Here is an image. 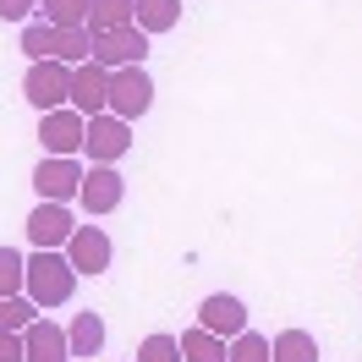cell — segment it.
<instances>
[{"label": "cell", "instance_id": "cell-1", "mask_svg": "<svg viewBox=\"0 0 362 362\" xmlns=\"http://www.w3.org/2000/svg\"><path fill=\"white\" fill-rule=\"evenodd\" d=\"M77 280H83V274L71 269L66 252L33 247V258H28V286H23V291L33 296L39 308H61V302H71V296H77Z\"/></svg>", "mask_w": 362, "mask_h": 362}, {"label": "cell", "instance_id": "cell-2", "mask_svg": "<svg viewBox=\"0 0 362 362\" xmlns=\"http://www.w3.org/2000/svg\"><path fill=\"white\" fill-rule=\"evenodd\" d=\"M23 93L39 115L71 105V66H61V61H33V66L23 71Z\"/></svg>", "mask_w": 362, "mask_h": 362}, {"label": "cell", "instance_id": "cell-3", "mask_svg": "<svg viewBox=\"0 0 362 362\" xmlns=\"http://www.w3.org/2000/svg\"><path fill=\"white\" fill-rule=\"evenodd\" d=\"M83 154L93 165H115V159L132 154V121H121V115H88V132H83Z\"/></svg>", "mask_w": 362, "mask_h": 362}, {"label": "cell", "instance_id": "cell-4", "mask_svg": "<svg viewBox=\"0 0 362 362\" xmlns=\"http://www.w3.org/2000/svg\"><path fill=\"white\" fill-rule=\"evenodd\" d=\"M148 105H154V77L143 66H115L110 71V115L137 121V115H148Z\"/></svg>", "mask_w": 362, "mask_h": 362}, {"label": "cell", "instance_id": "cell-5", "mask_svg": "<svg viewBox=\"0 0 362 362\" xmlns=\"http://www.w3.org/2000/svg\"><path fill=\"white\" fill-rule=\"evenodd\" d=\"M83 132H88V115H77L71 105L39 115V143H45V154H55V159L83 154Z\"/></svg>", "mask_w": 362, "mask_h": 362}, {"label": "cell", "instance_id": "cell-6", "mask_svg": "<svg viewBox=\"0 0 362 362\" xmlns=\"http://www.w3.org/2000/svg\"><path fill=\"white\" fill-rule=\"evenodd\" d=\"M93 61L105 71H115V66H143L148 61V33L143 28H115V33H93Z\"/></svg>", "mask_w": 362, "mask_h": 362}, {"label": "cell", "instance_id": "cell-7", "mask_svg": "<svg viewBox=\"0 0 362 362\" xmlns=\"http://www.w3.org/2000/svg\"><path fill=\"white\" fill-rule=\"evenodd\" d=\"M127 198V176L115 170V165H88L83 170V192H77V204L88 209V214H115Z\"/></svg>", "mask_w": 362, "mask_h": 362}, {"label": "cell", "instance_id": "cell-8", "mask_svg": "<svg viewBox=\"0 0 362 362\" xmlns=\"http://www.w3.org/2000/svg\"><path fill=\"white\" fill-rule=\"evenodd\" d=\"M71 230H77V220L66 214V204H49V198H39V209L28 214V242L45 252H61L71 242Z\"/></svg>", "mask_w": 362, "mask_h": 362}, {"label": "cell", "instance_id": "cell-9", "mask_svg": "<svg viewBox=\"0 0 362 362\" xmlns=\"http://www.w3.org/2000/svg\"><path fill=\"white\" fill-rule=\"evenodd\" d=\"M33 192H39V198H49V204L77 198V192H83V165H77V154H71V159L45 154V165L33 170Z\"/></svg>", "mask_w": 362, "mask_h": 362}, {"label": "cell", "instance_id": "cell-10", "mask_svg": "<svg viewBox=\"0 0 362 362\" xmlns=\"http://www.w3.org/2000/svg\"><path fill=\"white\" fill-rule=\"evenodd\" d=\"M71 110L77 115H105L110 110V71L99 66V61L71 66Z\"/></svg>", "mask_w": 362, "mask_h": 362}, {"label": "cell", "instance_id": "cell-11", "mask_svg": "<svg viewBox=\"0 0 362 362\" xmlns=\"http://www.w3.org/2000/svg\"><path fill=\"white\" fill-rule=\"evenodd\" d=\"M198 324H204L209 335H220V340H236L242 329H247V308H242V296L214 291V296L198 302Z\"/></svg>", "mask_w": 362, "mask_h": 362}, {"label": "cell", "instance_id": "cell-12", "mask_svg": "<svg viewBox=\"0 0 362 362\" xmlns=\"http://www.w3.org/2000/svg\"><path fill=\"white\" fill-rule=\"evenodd\" d=\"M66 258H71V269L77 274H105L110 269V258H115V247H110V236L99 226H77L71 230V242H66Z\"/></svg>", "mask_w": 362, "mask_h": 362}, {"label": "cell", "instance_id": "cell-13", "mask_svg": "<svg viewBox=\"0 0 362 362\" xmlns=\"http://www.w3.org/2000/svg\"><path fill=\"white\" fill-rule=\"evenodd\" d=\"M23 351H28V362H66V357H71V340H66V329H61V324H49V318L39 313V318L23 329Z\"/></svg>", "mask_w": 362, "mask_h": 362}, {"label": "cell", "instance_id": "cell-14", "mask_svg": "<svg viewBox=\"0 0 362 362\" xmlns=\"http://www.w3.org/2000/svg\"><path fill=\"white\" fill-rule=\"evenodd\" d=\"M137 23V0H88V33H115Z\"/></svg>", "mask_w": 362, "mask_h": 362}, {"label": "cell", "instance_id": "cell-15", "mask_svg": "<svg viewBox=\"0 0 362 362\" xmlns=\"http://www.w3.org/2000/svg\"><path fill=\"white\" fill-rule=\"evenodd\" d=\"M181 362H230V346L220 335H209L204 324H192L181 335Z\"/></svg>", "mask_w": 362, "mask_h": 362}, {"label": "cell", "instance_id": "cell-16", "mask_svg": "<svg viewBox=\"0 0 362 362\" xmlns=\"http://www.w3.org/2000/svg\"><path fill=\"white\" fill-rule=\"evenodd\" d=\"M66 340H71V357H99V351H105V318L99 313H77L71 329H66Z\"/></svg>", "mask_w": 362, "mask_h": 362}, {"label": "cell", "instance_id": "cell-17", "mask_svg": "<svg viewBox=\"0 0 362 362\" xmlns=\"http://www.w3.org/2000/svg\"><path fill=\"white\" fill-rule=\"evenodd\" d=\"M181 23V0H137V28L154 39V33H170Z\"/></svg>", "mask_w": 362, "mask_h": 362}, {"label": "cell", "instance_id": "cell-18", "mask_svg": "<svg viewBox=\"0 0 362 362\" xmlns=\"http://www.w3.org/2000/svg\"><path fill=\"white\" fill-rule=\"evenodd\" d=\"M269 351H274V362H318V340L308 329H280L269 340Z\"/></svg>", "mask_w": 362, "mask_h": 362}, {"label": "cell", "instance_id": "cell-19", "mask_svg": "<svg viewBox=\"0 0 362 362\" xmlns=\"http://www.w3.org/2000/svg\"><path fill=\"white\" fill-rule=\"evenodd\" d=\"M55 61H61V66L93 61V33L88 28H55Z\"/></svg>", "mask_w": 362, "mask_h": 362}, {"label": "cell", "instance_id": "cell-20", "mask_svg": "<svg viewBox=\"0 0 362 362\" xmlns=\"http://www.w3.org/2000/svg\"><path fill=\"white\" fill-rule=\"evenodd\" d=\"M39 313H45V308H39L33 296H0V329H11V335H23Z\"/></svg>", "mask_w": 362, "mask_h": 362}, {"label": "cell", "instance_id": "cell-21", "mask_svg": "<svg viewBox=\"0 0 362 362\" xmlns=\"http://www.w3.org/2000/svg\"><path fill=\"white\" fill-rule=\"evenodd\" d=\"M49 28H83L88 23V0H39Z\"/></svg>", "mask_w": 362, "mask_h": 362}, {"label": "cell", "instance_id": "cell-22", "mask_svg": "<svg viewBox=\"0 0 362 362\" xmlns=\"http://www.w3.org/2000/svg\"><path fill=\"white\" fill-rule=\"evenodd\" d=\"M230 362H274L269 335H258V329H242V335L230 340Z\"/></svg>", "mask_w": 362, "mask_h": 362}, {"label": "cell", "instance_id": "cell-23", "mask_svg": "<svg viewBox=\"0 0 362 362\" xmlns=\"http://www.w3.org/2000/svg\"><path fill=\"white\" fill-rule=\"evenodd\" d=\"M28 286V258L11 247H0V296H17Z\"/></svg>", "mask_w": 362, "mask_h": 362}, {"label": "cell", "instance_id": "cell-24", "mask_svg": "<svg viewBox=\"0 0 362 362\" xmlns=\"http://www.w3.org/2000/svg\"><path fill=\"white\" fill-rule=\"evenodd\" d=\"M23 49H28V61H55V28L49 23H28L23 28Z\"/></svg>", "mask_w": 362, "mask_h": 362}, {"label": "cell", "instance_id": "cell-25", "mask_svg": "<svg viewBox=\"0 0 362 362\" xmlns=\"http://www.w3.org/2000/svg\"><path fill=\"white\" fill-rule=\"evenodd\" d=\"M137 362H181V340L176 335H148L137 346Z\"/></svg>", "mask_w": 362, "mask_h": 362}, {"label": "cell", "instance_id": "cell-26", "mask_svg": "<svg viewBox=\"0 0 362 362\" xmlns=\"http://www.w3.org/2000/svg\"><path fill=\"white\" fill-rule=\"evenodd\" d=\"M0 362H28V351H23V335L0 329Z\"/></svg>", "mask_w": 362, "mask_h": 362}, {"label": "cell", "instance_id": "cell-27", "mask_svg": "<svg viewBox=\"0 0 362 362\" xmlns=\"http://www.w3.org/2000/svg\"><path fill=\"white\" fill-rule=\"evenodd\" d=\"M28 11H39V0H0V23H23Z\"/></svg>", "mask_w": 362, "mask_h": 362}]
</instances>
